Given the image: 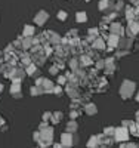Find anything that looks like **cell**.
I'll return each instance as SVG.
<instances>
[{
    "instance_id": "cell-1",
    "label": "cell",
    "mask_w": 139,
    "mask_h": 148,
    "mask_svg": "<svg viewBox=\"0 0 139 148\" xmlns=\"http://www.w3.org/2000/svg\"><path fill=\"white\" fill-rule=\"evenodd\" d=\"M135 88H136V84L130 80H124L121 83V88H120V95L124 98V99H127V98L132 96V93L135 92Z\"/></svg>"
},
{
    "instance_id": "cell-2",
    "label": "cell",
    "mask_w": 139,
    "mask_h": 148,
    "mask_svg": "<svg viewBox=\"0 0 139 148\" xmlns=\"http://www.w3.org/2000/svg\"><path fill=\"white\" fill-rule=\"evenodd\" d=\"M61 142H62V145H64V147H73L74 144L79 142V138L74 136L73 133L67 132V133H62L61 135Z\"/></svg>"
},
{
    "instance_id": "cell-3",
    "label": "cell",
    "mask_w": 139,
    "mask_h": 148,
    "mask_svg": "<svg viewBox=\"0 0 139 148\" xmlns=\"http://www.w3.org/2000/svg\"><path fill=\"white\" fill-rule=\"evenodd\" d=\"M114 138H116V141H118V142H126V141H129V130H127V127H126V126L117 127V129H116Z\"/></svg>"
},
{
    "instance_id": "cell-4",
    "label": "cell",
    "mask_w": 139,
    "mask_h": 148,
    "mask_svg": "<svg viewBox=\"0 0 139 148\" xmlns=\"http://www.w3.org/2000/svg\"><path fill=\"white\" fill-rule=\"evenodd\" d=\"M49 19V14L46 10H40L39 14L36 15V18H34V21H36V24L37 25H45V22Z\"/></svg>"
},
{
    "instance_id": "cell-5",
    "label": "cell",
    "mask_w": 139,
    "mask_h": 148,
    "mask_svg": "<svg viewBox=\"0 0 139 148\" xmlns=\"http://www.w3.org/2000/svg\"><path fill=\"white\" fill-rule=\"evenodd\" d=\"M62 117H64V114H62L61 111H55L52 119H50V123H52V125H58V123H61Z\"/></svg>"
},
{
    "instance_id": "cell-6",
    "label": "cell",
    "mask_w": 139,
    "mask_h": 148,
    "mask_svg": "<svg viewBox=\"0 0 139 148\" xmlns=\"http://www.w3.org/2000/svg\"><path fill=\"white\" fill-rule=\"evenodd\" d=\"M138 33H139V24L130 21V22H129V34H130V36H135V34H138Z\"/></svg>"
},
{
    "instance_id": "cell-7",
    "label": "cell",
    "mask_w": 139,
    "mask_h": 148,
    "mask_svg": "<svg viewBox=\"0 0 139 148\" xmlns=\"http://www.w3.org/2000/svg\"><path fill=\"white\" fill-rule=\"evenodd\" d=\"M24 74H25V73H24L22 70H15V68H14L10 79H12V80H22V79H24Z\"/></svg>"
},
{
    "instance_id": "cell-8",
    "label": "cell",
    "mask_w": 139,
    "mask_h": 148,
    "mask_svg": "<svg viewBox=\"0 0 139 148\" xmlns=\"http://www.w3.org/2000/svg\"><path fill=\"white\" fill-rule=\"evenodd\" d=\"M111 33L112 34H117V36H123V28H121V25H120V24H111Z\"/></svg>"
},
{
    "instance_id": "cell-9",
    "label": "cell",
    "mask_w": 139,
    "mask_h": 148,
    "mask_svg": "<svg viewBox=\"0 0 139 148\" xmlns=\"http://www.w3.org/2000/svg\"><path fill=\"white\" fill-rule=\"evenodd\" d=\"M118 42H120V36L112 34V33H111L110 40H108V45H110V46H112V47H116V46H118Z\"/></svg>"
},
{
    "instance_id": "cell-10",
    "label": "cell",
    "mask_w": 139,
    "mask_h": 148,
    "mask_svg": "<svg viewBox=\"0 0 139 148\" xmlns=\"http://www.w3.org/2000/svg\"><path fill=\"white\" fill-rule=\"evenodd\" d=\"M132 45H133V42L130 39H120V42H118V47H124L126 51H127Z\"/></svg>"
},
{
    "instance_id": "cell-11",
    "label": "cell",
    "mask_w": 139,
    "mask_h": 148,
    "mask_svg": "<svg viewBox=\"0 0 139 148\" xmlns=\"http://www.w3.org/2000/svg\"><path fill=\"white\" fill-rule=\"evenodd\" d=\"M84 110H86V113L89 114V116H95V114H96V111H98V108H96L95 104H87Z\"/></svg>"
},
{
    "instance_id": "cell-12",
    "label": "cell",
    "mask_w": 139,
    "mask_h": 148,
    "mask_svg": "<svg viewBox=\"0 0 139 148\" xmlns=\"http://www.w3.org/2000/svg\"><path fill=\"white\" fill-rule=\"evenodd\" d=\"M77 123H75L74 120H71L70 123H67V132H70V133H75L77 132Z\"/></svg>"
},
{
    "instance_id": "cell-13",
    "label": "cell",
    "mask_w": 139,
    "mask_h": 148,
    "mask_svg": "<svg viewBox=\"0 0 139 148\" xmlns=\"http://www.w3.org/2000/svg\"><path fill=\"white\" fill-rule=\"evenodd\" d=\"M93 47H95V49H101V51H104V49H105V42H104L102 39H99V37H98V39L93 42Z\"/></svg>"
},
{
    "instance_id": "cell-14",
    "label": "cell",
    "mask_w": 139,
    "mask_h": 148,
    "mask_svg": "<svg viewBox=\"0 0 139 148\" xmlns=\"http://www.w3.org/2000/svg\"><path fill=\"white\" fill-rule=\"evenodd\" d=\"M33 45H34V40H31V37H24V40H22V47L24 49H30Z\"/></svg>"
},
{
    "instance_id": "cell-15",
    "label": "cell",
    "mask_w": 139,
    "mask_h": 148,
    "mask_svg": "<svg viewBox=\"0 0 139 148\" xmlns=\"http://www.w3.org/2000/svg\"><path fill=\"white\" fill-rule=\"evenodd\" d=\"M99 145H101V141H99L98 136H92V138L89 139V142H87V147H90V148H93V147H99Z\"/></svg>"
},
{
    "instance_id": "cell-16",
    "label": "cell",
    "mask_w": 139,
    "mask_h": 148,
    "mask_svg": "<svg viewBox=\"0 0 139 148\" xmlns=\"http://www.w3.org/2000/svg\"><path fill=\"white\" fill-rule=\"evenodd\" d=\"M34 27H31V25H25L24 27V37H31L33 34H34Z\"/></svg>"
},
{
    "instance_id": "cell-17",
    "label": "cell",
    "mask_w": 139,
    "mask_h": 148,
    "mask_svg": "<svg viewBox=\"0 0 139 148\" xmlns=\"http://www.w3.org/2000/svg\"><path fill=\"white\" fill-rule=\"evenodd\" d=\"M75 19H77V22H86L87 21V15L84 14V12H79Z\"/></svg>"
},
{
    "instance_id": "cell-18",
    "label": "cell",
    "mask_w": 139,
    "mask_h": 148,
    "mask_svg": "<svg viewBox=\"0 0 139 148\" xmlns=\"http://www.w3.org/2000/svg\"><path fill=\"white\" fill-rule=\"evenodd\" d=\"M104 133L107 135V136H114V135H116V127H105Z\"/></svg>"
},
{
    "instance_id": "cell-19",
    "label": "cell",
    "mask_w": 139,
    "mask_h": 148,
    "mask_svg": "<svg viewBox=\"0 0 139 148\" xmlns=\"http://www.w3.org/2000/svg\"><path fill=\"white\" fill-rule=\"evenodd\" d=\"M36 70H37V68H36V65H34V64H30V65L27 67V74H28V76H31V74H34V73H36Z\"/></svg>"
},
{
    "instance_id": "cell-20",
    "label": "cell",
    "mask_w": 139,
    "mask_h": 148,
    "mask_svg": "<svg viewBox=\"0 0 139 148\" xmlns=\"http://www.w3.org/2000/svg\"><path fill=\"white\" fill-rule=\"evenodd\" d=\"M81 62H83V64H81L83 67H86V65L89 67V65L92 64V59H90V58H86V56H84V58H81Z\"/></svg>"
},
{
    "instance_id": "cell-21",
    "label": "cell",
    "mask_w": 139,
    "mask_h": 148,
    "mask_svg": "<svg viewBox=\"0 0 139 148\" xmlns=\"http://www.w3.org/2000/svg\"><path fill=\"white\" fill-rule=\"evenodd\" d=\"M58 18H59V21H65L67 19V12H64V10L58 12Z\"/></svg>"
},
{
    "instance_id": "cell-22",
    "label": "cell",
    "mask_w": 139,
    "mask_h": 148,
    "mask_svg": "<svg viewBox=\"0 0 139 148\" xmlns=\"http://www.w3.org/2000/svg\"><path fill=\"white\" fill-rule=\"evenodd\" d=\"M70 64H71V68H73V71L79 70V61H77V59H73Z\"/></svg>"
},
{
    "instance_id": "cell-23",
    "label": "cell",
    "mask_w": 139,
    "mask_h": 148,
    "mask_svg": "<svg viewBox=\"0 0 139 148\" xmlns=\"http://www.w3.org/2000/svg\"><path fill=\"white\" fill-rule=\"evenodd\" d=\"M108 8V0H104V2H101V5H99V9L101 10H105Z\"/></svg>"
},
{
    "instance_id": "cell-24",
    "label": "cell",
    "mask_w": 139,
    "mask_h": 148,
    "mask_svg": "<svg viewBox=\"0 0 139 148\" xmlns=\"http://www.w3.org/2000/svg\"><path fill=\"white\" fill-rule=\"evenodd\" d=\"M96 68L104 70V68H105V61H102V59H101V61H98V62H96Z\"/></svg>"
},
{
    "instance_id": "cell-25",
    "label": "cell",
    "mask_w": 139,
    "mask_h": 148,
    "mask_svg": "<svg viewBox=\"0 0 139 148\" xmlns=\"http://www.w3.org/2000/svg\"><path fill=\"white\" fill-rule=\"evenodd\" d=\"M52 116H53V113H50V111H47V113H45L43 114V120H50V119H52Z\"/></svg>"
},
{
    "instance_id": "cell-26",
    "label": "cell",
    "mask_w": 139,
    "mask_h": 148,
    "mask_svg": "<svg viewBox=\"0 0 139 148\" xmlns=\"http://www.w3.org/2000/svg\"><path fill=\"white\" fill-rule=\"evenodd\" d=\"M58 70H59V67H58V65H56V67L53 65V67H50V70H49V71H50V74H56V73H58Z\"/></svg>"
},
{
    "instance_id": "cell-27",
    "label": "cell",
    "mask_w": 139,
    "mask_h": 148,
    "mask_svg": "<svg viewBox=\"0 0 139 148\" xmlns=\"http://www.w3.org/2000/svg\"><path fill=\"white\" fill-rule=\"evenodd\" d=\"M61 92H62V88H61V86H56V88H53V93L59 95Z\"/></svg>"
},
{
    "instance_id": "cell-28",
    "label": "cell",
    "mask_w": 139,
    "mask_h": 148,
    "mask_svg": "<svg viewBox=\"0 0 139 148\" xmlns=\"http://www.w3.org/2000/svg\"><path fill=\"white\" fill-rule=\"evenodd\" d=\"M132 123H133V121H130V120H124V121H123V126L130 127V126H132Z\"/></svg>"
},
{
    "instance_id": "cell-29",
    "label": "cell",
    "mask_w": 139,
    "mask_h": 148,
    "mask_svg": "<svg viewBox=\"0 0 139 148\" xmlns=\"http://www.w3.org/2000/svg\"><path fill=\"white\" fill-rule=\"evenodd\" d=\"M5 127V119L2 117V116H0V130H2Z\"/></svg>"
},
{
    "instance_id": "cell-30",
    "label": "cell",
    "mask_w": 139,
    "mask_h": 148,
    "mask_svg": "<svg viewBox=\"0 0 139 148\" xmlns=\"http://www.w3.org/2000/svg\"><path fill=\"white\" fill-rule=\"evenodd\" d=\"M58 82H59L61 84H64V83L67 82V79H65V77H62V76H59V79H58Z\"/></svg>"
},
{
    "instance_id": "cell-31",
    "label": "cell",
    "mask_w": 139,
    "mask_h": 148,
    "mask_svg": "<svg viewBox=\"0 0 139 148\" xmlns=\"http://www.w3.org/2000/svg\"><path fill=\"white\" fill-rule=\"evenodd\" d=\"M77 116H79V113H74V111L71 113V119H77Z\"/></svg>"
},
{
    "instance_id": "cell-32",
    "label": "cell",
    "mask_w": 139,
    "mask_h": 148,
    "mask_svg": "<svg viewBox=\"0 0 139 148\" xmlns=\"http://www.w3.org/2000/svg\"><path fill=\"white\" fill-rule=\"evenodd\" d=\"M132 2H135V5H138V3H139V0H132Z\"/></svg>"
},
{
    "instance_id": "cell-33",
    "label": "cell",
    "mask_w": 139,
    "mask_h": 148,
    "mask_svg": "<svg viewBox=\"0 0 139 148\" xmlns=\"http://www.w3.org/2000/svg\"><path fill=\"white\" fill-rule=\"evenodd\" d=\"M136 101H138V102H139V93H138V95H136Z\"/></svg>"
},
{
    "instance_id": "cell-34",
    "label": "cell",
    "mask_w": 139,
    "mask_h": 148,
    "mask_svg": "<svg viewBox=\"0 0 139 148\" xmlns=\"http://www.w3.org/2000/svg\"><path fill=\"white\" fill-rule=\"evenodd\" d=\"M2 90H3V86H2V84H0V92H2Z\"/></svg>"
}]
</instances>
